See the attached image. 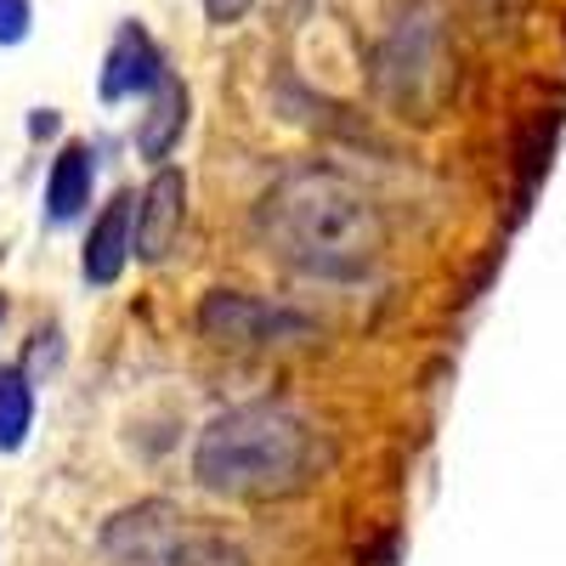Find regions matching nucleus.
<instances>
[{"label": "nucleus", "mask_w": 566, "mask_h": 566, "mask_svg": "<svg viewBox=\"0 0 566 566\" xmlns=\"http://www.w3.org/2000/svg\"><path fill=\"white\" fill-rule=\"evenodd\" d=\"M136 250V199H114L97 227H91V239H85V283H97V290H108V283H119L125 261Z\"/></svg>", "instance_id": "8"}, {"label": "nucleus", "mask_w": 566, "mask_h": 566, "mask_svg": "<svg viewBox=\"0 0 566 566\" xmlns=\"http://www.w3.org/2000/svg\"><path fill=\"white\" fill-rule=\"evenodd\" d=\"M165 85V57L159 45L148 40L142 23H119L114 45H108V63H103V103H125V97H142V91H159Z\"/></svg>", "instance_id": "7"}, {"label": "nucleus", "mask_w": 566, "mask_h": 566, "mask_svg": "<svg viewBox=\"0 0 566 566\" xmlns=\"http://www.w3.org/2000/svg\"><path fill=\"white\" fill-rule=\"evenodd\" d=\"M91 181H97V159H91L85 142H69V148L57 154V165H52V176H45V221L63 227V221L85 216Z\"/></svg>", "instance_id": "9"}, {"label": "nucleus", "mask_w": 566, "mask_h": 566, "mask_svg": "<svg viewBox=\"0 0 566 566\" xmlns=\"http://www.w3.org/2000/svg\"><path fill=\"white\" fill-rule=\"evenodd\" d=\"M323 437L277 402H250L210 419L193 442V476L239 504H277L317 482Z\"/></svg>", "instance_id": "2"}, {"label": "nucleus", "mask_w": 566, "mask_h": 566, "mask_svg": "<svg viewBox=\"0 0 566 566\" xmlns=\"http://www.w3.org/2000/svg\"><path fill=\"white\" fill-rule=\"evenodd\" d=\"M34 29V7L29 0H0V45H18Z\"/></svg>", "instance_id": "12"}, {"label": "nucleus", "mask_w": 566, "mask_h": 566, "mask_svg": "<svg viewBox=\"0 0 566 566\" xmlns=\"http://www.w3.org/2000/svg\"><path fill=\"white\" fill-rule=\"evenodd\" d=\"M34 431V386L29 368H0V453H18Z\"/></svg>", "instance_id": "11"}, {"label": "nucleus", "mask_w": 566, "mask_h": 566, "mask_svg": "<svg viewBox=\"0 0 566 566\" xmlns=\"http://www.w3.org/2000/svg\"><path fill=\"white\" fill-rule=\"evenodd\" d=\"M459 57L437 7H413L391 23L380 45V91L408 114V119H437L453 97Z\"/></svg>", "instance_id": "4"}, {"label": "nucleus", "mask_w": 566, "mask_h": 566, "mask_svg": "<svg viewBox=\"0 0 566 566\" xmlns=\"http://www.w3.org/2000/svg\"><path fill=\"white\" fill-rule=\"evenodd\" d=\"M199 328H205L216 346H232V352H244V346H283V340L306 335V323L295 312H277V306L250 301L239 290L205 295L199 301Z\"/></svg>", "instance_id": "5"}, {"label": "nucleus", "mask_w": 566, "mask_h": 566, "mask_svg": "<svg viewBox=\"0 0 566 566\" xmlns=\"http://www.w3.org/2000/svg\"><path fill=\"white\" fill-rule=\"evenodd\" d=\"M181 221H187V176L165 165L136 199V255L165 261L181 239Z\"/></svg>", "instance_id": "6"}, {"label": "nucleus", "mask_w": 566, "mask_h": 566, "mask_svg": "<svg viewBox=\"0 0 566 566\" xmlns=\"http://www.w3.org/2000/svg\"><path fill=\"white\" fill-rule=\"evenodd\" d=\"M181 125H187V91L165 74V85L154 91V114L142 119V130H136V148H142V159H165L170 148H176V136H181Z\"/></svg>", "instance_id": "10"}, {"label": "nucleus", "mask_w": 566, "mask_h": 566, "mask_svg": "<svg viewBox=\"0 0 566 566\" xmlns=\"http://www.w3.org/2000/svg\"><path fill=\"white\" fill-rule=\"evenodd\" d=\"M250 7H255V0H205L210 23H239V18H244Z\"/></svg>", "instance_id": "13"}, {"label": "nucleus", "mask_w": 566, "mask_h": 566, "mask_svg": "<svg viewBox=\"0 0 566 566\" xmlns=\"http://www.w3.org/2000/svg\"><path fill=\"white\" fill-rule=\"evenodd\" d=\"M255 227L266 250L306 277H340V283L363 277L386 250V221L374 210V199L352 176L323 165L272 181L255 210Z\"/></svg>", "instance_id": "1"}, {"label": "nucleus", "mask_w": 566, "mask_h": 566, "mask_svg": "<svg viewBox=\"0 0 566 566\" xmlns=\"http://www.w3.org/2000/svg\"><path fill=\"white\" fill-rule=\"evenodd\" d=\"M0 317H7V301H0Z\"/></svg>", "instance_id": "14"}, {"label": "nucleus", "mask_w": 566, "mask_h": 566, "mask_svg": "<svg viewBox=\"0 0 566 566\" xmlns=\"http://www.w3.org/2000/svg\"><path fill=\"white\" fill-rule=\"evenodd\" d=\"M97 549L108 566H250V555L227 533L181 515L176 504H154V499L108 515Z\"/></svg>", "instance_id": "3"}]
</instances>
